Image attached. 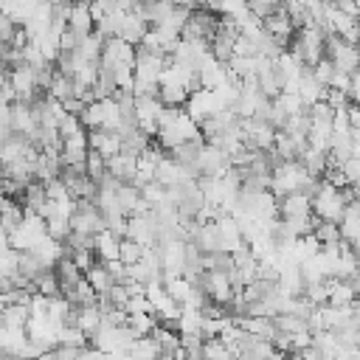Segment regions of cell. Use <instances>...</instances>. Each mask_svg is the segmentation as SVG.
<instances>
[{"instance_id": "obj_1", "label": "cell", "mask_w": 360, "mask_h": 360, "mask_svg": "<svg viewBox=\"0 0 360 360\" xmlns=\"http://www.w3.org/2000/svg\"><path fill=\"white\" fill-rule=\"evenodd\" d=\"M318 186V177H312L298 158L292 160H276L270 166V180H267V191L278 200L284 194H292V191H304V194H312Z\"/></svg>"}, {"instance_id": "obj_2", "label": "cell", "mask_w": 360, "mask_h": 360, "mask_svg": "<svg viewBox=\"0 0 360 360\" xmlns=\"http://www.w3.org/2000/svg\"><path fill=\"white\" fill-rule=\"evenodd\" d=\"M155 138H158V146H160L163 152H169V149H174V146H180V143L197 141V138H202V135H200V127L186 115L183 107H163V112H160V118H158V132H155Z\"/></svg>"}, {"instance_id": "obj_3", "label": "cell", "mask_w": 360, "mask_h": 360, "mask_svg": "<svg viewBox=\"0 0 360 360\" xmlns=\"http://www.w3.org/2000/svg\"><path fill=\"white\" fill-rule=\"evenodd\" d=\"M349 200H357V186L335 188V186H329L318 177V186L309 194V211L321 222H338V217H340V211Z\"/></svg>"}, {"instance_id": "obj_4", "label": "cell", "mask_w": 360, "mask_h": 360, "mask_svg": "<svg viewBox=\"0 0 360 360\" xmlns=\"http://www.w3.org/2000/svg\"><path fill=\"white\" fill-rule=\"evenodd\" d=\"M323 48H326V34L318 25H304V28H295L292 48H287V51L295 53L307 68H312L323 56Z\"/></svg>"}, {"instance_id": "obj_5", "label": "cell", "mask_w": 360, "mask_h": 360, "mask_svg": "<svg viewBox=\"0 0 360 360\" xmlns=\"http://www.w3.org/2000/svg\"><path fill=\"white\" fill-rule=\"evenodd\" d=\"M45 236V219L37 214V211H22V222L8 233V245L14 248V250H34L37 248V242Z\"/></svg>"}, {"instance_id": "obj_6", "label": "cell", "mask_w": 360, "mask_h": 360, "mask_svg": "<svg viewBox=\"0 0 360 360\" xmlns=\"http://www.w3.org/2000/svg\"><path fill=\"white\" fill-rule=\"evenodd\" d=\"M323 56L332 62L335 70L340 73H357V65H360V53L352 42L340 39L338 34H326V48H323Z\"/></svg>"}, {"instance_id": "obj_7", "label": "cell", "mask_w": 360, "mask_h": 360, "mask_svg": "<svg viewBox=\"0 0 360 360\" xmlns=\"http://www.w3.org/2000/svg\"><path fill=\"white\" fill-rule=\"evenodd\" d=\"M231 270V267H228ZM228 270H202L200 276V290L205 292V298L211 304H219V307H228L231 295H233V281H231V273Z\"/></svg>"}, {"instance_id": "obj_8", "label": "cell", "mask_w": 360, "mask_h": 360, "mask_svg": "<svg viewBox=\"0 0 360 360\" xmlns=\"http://www.w3.org/2000/svg\"><path fill=\"white\" fill-rule=\"evenodd\" d=\"M163 107H166V104H163L158 96H135V104H132L135 127H138L143 135L155 138V132H158V118H160Z\"/></svg>"}, {"instance_id": "obj_9", "label": "cell", "mask_w": 360, "mask_h": 360, "mask_svg": "<svg viewBox=\"0 0 360 360\" xmlns=\"http://www.w3.org/2000/svg\"><path fill=\"white\" fill-rule=\"evenodd\" d=\"M124 236L138 242L141 248H152L158 242V222H155L152 208L143 214H129L124 222Z\"/></svg>"}, {"instance_id": "obj_10", "label": "cell", "mask_w": 360, "mask_h": 360, "mask_svg": "<svg viewBox=\"0 0 360 360\" xmlns=\"http://www.w3.org/2000/svg\"><path fill=\"white\" fill-rule=\"evenodd\" d=\"M6 82H8V87L14 93V101H31L37 93H42L39 84H37V70L31 65H22V62L8 68Z\"/></svg>"}, {"instance_id": "obj_11", "label": "cell", "mask_w": 360, "mask_h": 360, "mask_svg": "<svg viewBox=\"0 0 360 360\" xmlns=\"http://www.w3.org/2000/svg\"><path fill=\"white\" fill-rule=\"evenodd\" d=\"M101 228H104V219H101V211L96 208V202L93 200H76V211L70 214V231L93 236Z\"/></svg>"}, {"instance_id": "obj_12", "label": "cell", "mask_w": 360, "mask_h": 360, "mask_svg": "<svg viewBox=\"0 0 360 360\" xmlns=\"http://www.w3.org/2000/svg\"><path fill=\"white\" fill-rule=\"evenodd\" d=\"M183 110H186V115H188L194 124H200L202 118L214 115V112H217V110H222V107L217 104V98H214V93H211L208 87H194V90L186 96Z\"/></svg>"}, {"instance_id": "obj_13", "label": "cell", "mask_w": 360, "mask_h": 360, "mask_svg": "<svg viewBox=\"0 0 360 360\" xmlns=\"http://www.w3.org/2000/svg\"><path fill=\"white\" fill-rule=\"evenodd\" d=\"M8 121H11V132H14V135H25V138L37 146V132H39V127H37V115H34V110H31L28 101H11Z\"/></svg>"}, {"instance_id": "obj_14", "label": "cell", "mask_w": 360, "mask_h": 360, "mask_svg": "<svg viewBox=\"0 0 360 360\" xmlns=\"http://www.w3.org/2000/svg\"><path fill=\"white\" fill-rule=\"evenodd\" d=\"M183 180H197V172L177 163L172 155H163L155 166V183L160 186H174V183H183Z\"/></svg>"}, {"instance_id": "obj_15", "label": "cell", "mask_w": 360, "mask_h": 360, "mask_svg": "<svg viewBox=\"0 0 360 360\" xmlns=\"http://www.w3.org/2000/svg\"><path fill=\"white\" fill-rule=\"evenodd\" d=\"M262 28H264L281 48H287V42H290L292 34H295V25H292V20L287 17V11H284L281 6H276V8L262 20Z\"/></svg>"}, {"instance_id": "obj_16", "label": "cell", "mask_w": 360, "mask_h": 360, "mask_svg": "<svg viewBox=\"0 0 360 360\" xmlns=\"http://www.w3.org/2000/svg\"><path fill=\"white\" fill-rule=\"evenodd\" d=\"M338 231H340V242H346L349 248H357L360 239V208L357 200H349L338 217Z\"/></svg>"}, {"instance_id": "obj_17", "label": "cell", "mask_w": 360, "mask_h": 360, "mask_svg": "<svg viewBox=\"0 0 360 360\" xmlns=\"http://www.w3.org/2000/svg\"><path fill=\"white\" fill-rule=\"evenodd\" d=\"M276 208H278V217L281 219H304V217H312L309 211V194L304 191H292V194H284L276 200Z\"/></svg>"}, {"instance_id": "obj_18", "label": "cell", "mask_w": 360, "mask_h": 360, "mask_svg": "<svg viewBox=\"0 0 360 360\" xmlns=\"http://www.w3.org/2000/svg\"><path fill=\"white\" fill-rule=\"evenodd\" d=\"M135 163H138V155L121 149V152H115L112 158L104 160V169H107V174L115 177L118 183H132V177H135Z\"/></svg>"}, {"instance_id": "obj_19", "label": "cell", "mask_w": 360, "mask_h": 360, "mask_svg": "<svg viewBox=\"0 0 360 360\" xmlns=\"http://www.w3.org/2000/svg\"><path fill=\"white\" fill-rule=\"evenodd\" d=\"M214 225H217V236H219V250L233 253L239 245H245L242 242V233H239V225H236V219L231 214H219L214 219Z\"/></svg>"}, {"instance_id": "obj_20", "label": "cell", "mask_w": 360, "mask_h": 360, "mask_svg": "<svg viewBox=\"0 0 360 360\" xmlns=\"http://www.w3.org/2000/svg\"><path fill=\"white\" fill-rule=\"evenodd\" d=\"M87 149L98 152L107 160L115 152H121V135L118 132H110V129H90L87 132Z\"/></svg>"}, {"instance_id": "obj_21", "label": "cell", "mask_w": 360, "mask_h": 360, "mask_svg": "<svg viewBox=\"0 0 360 360\" xmlns=\"http://www.w3.org/2000/svg\"><path fill=\"white\" fill-rule=\"evenodd\" d=\"M31 253L39 259V264H42L45 270H53L56 262L65 256V242H59V239H53V236L45 233V236L37 242V248H34Z\"/></svg>"}, {"instance_id": "obj_22", "label": "cell", "mask_w": 360, "mask_h": 360, "mask_svg": "<svg viewBox=\"0 0 360 360\" xmlns=\"http://www.w3.org/2000/svg\"><path fill=\"white\" fill-rule=\"evenodd\" d=\"M276 287H278V292H281V295H301V292H304V278H301L298 264L284 262V264L278 267Z\"/></svg>"}, {"instance_id": "obj_23", "label": "cell", "mask_w": 360, "mask_h": 360, "mask_svg": "<svg viewBox=\"0 0 360 360\" xmlns=\"http://www.w3.org/2000/svg\"><path fill=\"white\" fill-rule=\"evenodd\" d=\"M295 93H298V98L304 101V107H309V104H315V101L323 98L326 87H323V84L312 76V70L304 65V70H301V76H298V84H295Z\"/></svg>"}, {"instance_id": "obj_24", "label": "cell", "mask_w": 360, "mask_h": 360, "mask_svg": "<svg viewBox=\"0 0 360 360\" xmlns=\"http://www.w3.org/2000/svg\"><path fill=\"white\" fill-rule=\"evenodd\" d=\"M118 242L121 236L112 233L110 228H101L98 233H93V253L98 262H107V259H118Z\"/></svg>"}, {"instance_id": "obj_25", "label": "cell", "mask_w": 360, "mask_h": 360, "mask_svg": "<svg viewBox=\"0 0 360 360\" xmlns=\"http://www.w3.org/2000/svg\"><path fill=\"white\" fill-rule=\"evenodd\" d=\"M146 28H149V25H146V20H143L138 11H127V14H124V20H121V28H118V34H115V37H118V39H124V42H129V45H138Z\"/></svg>"}, {"instance_id": "obj_26", "label": "cell", "mask_w": 360, "mask_h": 360, "mask_svg": "<svg viewBox=\"0 0 360 360\" xmlns=\"http://www.w3.org/2000/svg\"><path fill=\"white\" fill-rule=\"evenodd\" d=\"M68 28L73 34H79V37H84V34L93 31V17L87 11V3L84 0L82 3H70V8H68Z\"/></svg>"}, {"instance_id": "obj_27", "label": "cell", "mask_w": 360, "mask_h": 360, "mask_svg": "<svg viewBox=\"0 0 360 360\" xmlns=\"http://www.w3.org/2000/svg\"><path fill=\"white\" fill-rule=\"evenodd\" d=\"M70 323H76L87 338L98 329V323H101V312H98V307L96 304H87V307H73V321Z\"/></svg>"}, {"instance_id": "obj_28", "label": "cell", "mask_w": 360, "mask_h": 360, "mask_svg": "<svg viewBox=\"0 0 360 360\" xmlns=\"http://www.w3.org/2000/svg\"><path fill=\"white\" fill-rule=\"evenodd\" d=\"M127 349H129L132 360H160V354H163L152 335H138Z\"/></svg>"}, {"instance_id": "obj_29", "label": "cell", "mask_w": 360, "mask_h": 360, "mask_svg": "<svg viewBox=\"0 0 360 360\" xmlns=\"http://www.w3.org/2000/svg\"><path fill=\"white\" fill-rule=\"evenodd\" d=\"M82 276H84V281L93 287V292H96V295H98V292H107V290L112 287V278H110V273H107L104 262H98V259H96V262L82 273Z\"/></svg>"}, {"instance_id": "obj_30", "label": "cell", "mask_w": 360, "mask_h": 360, "mask_svg": "<svg viewBox=\"0 0 360 360\" xmlns=\"http://www.w3.org/2000/svg\"><path fill=\"white\" fill-rule=\"evenodd\" d=\"M191 281L186 278V276H169V273H163V290L172 295V301L174 304H183L188 295H191Z\"/></svg>"}, {"instance_id": "obj_31", "label": "cell", "mask_w": 360, "mask_h": 360, "mask_svg": "<svg viewBox=\"0 0 360 360\" xmlns=\"http://www.w3.org/2000/svg\"><path fill=\"white\" fill-rule=\"evenodd\" d=\"M225 70H228L236 82H242V79H248V76L256 73V56H231V59L225 62Z\"/></svg>"}, {"instance_id": "obj_32", "label": "cell", "mask_w": 360, "mask_h": 360, "mask_svg": "<svg viewBox=\"0 0 360 360\" xmlns=\"http://www.w3.org/2000/svg\"><path fill=\"white\" fill-rule=\"evenodd\" d=\"M149 335L155 338V343L160 346L163 354H172V352L180 346V335H177V329H169V326H163V323H155V329H152Z\"/></svg>"}, {"instance_id": "obj_33", "label": "cell", "mask_w": 360, "mask_h": 360, "mask_svg": "<svg viewBox=\"0 0 360 360\" xmlns=\"http://www.w3.org/2000/svg\"><path fill=\"white\" fill-rule=\"evenodd\" d=\"M56 343H62V346H87V335L76 326V323H62L59 326V332H56Z\"/></svg>"}, {"instance_id": "obj_34", "label": "cell", "mask_w": 360, "mask_h": 360, "mask_svg": "<svg viewBox=\"0 0 360 360\" xmlns=\"http://www.w3.org/2000/svg\"><path fill=\"white\" fill-rule=\"evenodd\" d=\"M200 357H202V360H231L233 354H231V349H228L219 338H208V340H202V346H200Z\"/></svg>"}, {"instance_id": "obj_35", "label": "cell", "mask_w": 360, "mask_h": 360, "mask_svg": "<svg viewBox=\"0 0 360 360\" xmlns=\"http://www.w3.org/2000/svg\"><path fill=\"white\" fill-rule=\"evenodd\" d=\"M45 93H48L51 98H56V101H65V98L73 93V82H70L68 76H62V73H56V70H53V76H51V82H48Z\"/></svg>"}, {"instance_id": "obj_36", "label": "cell", "mask_w": 360, "mask_h": 360, "mask_svg": "<svg viewBox=\"0 0 360 360\" xmlns=\"http://www.w3.org/2000/svg\"><path fill=\"white\" fill-rule=\"evenodd\" d=\"M0 321L6 326H25V321H28V304H6L0 309Z\"/></svg>"}, {"instance_id": "obj_37", "label": "cell", "mask_w": 360, "mask_h": 360, "mask_svg": "<svg viewBox=\"0 0 360 360\" xmlns=\"http://www.w3.org/2000/svg\"><path fill=\"white\" fill-rule=\"evenodd\" d=\"M31 284H34V290H37V292H42V295H48V298L59 295V278H56V273H53V270H42Z\"/></svg>"}, {"instance_id": "obj_38", "label": "cell", "mask_w": 360, "mask_h": 360, "mask_svg": "<svg viewBox=\"0 0 360 360\" xmlns=\"http://www.w3.org/2000/svg\"><path fill=\"white\" fill-rule=\"evenodd\" d=\"M138 191H141V200H146V202H149V208H158V205H163V202H166V188H163L160 183H155V180H149V183L138 186Z\"/></svg>"}, {"instance_id": "obj_39", "label": "cell", "mask_w": 360, "mask_h": 360, "mask_svg": "<svg viewBox=\"0 0 360 360\" xmlns=\"http://www.w3.org/2000/svg\"><path fill=\"white\" fill-rule=\"evenodd\" d=\"M312 236L321 242V245H338L340 242V231H338V222H315L312 228Z\"/></svg>"}, {"instance_id": "obj_40", "label": "cell", "mask_w": 360, "mask_h": 360, "mask_svg": "<svg viewBox=\"0 0 360 360\" xmlns=\"http://www.w3.org/2000/svg\"><path fill=\"white\" fill-rule=\"evenodd\" d=\"M158 318L152 312H135V315H127V326L135 332V335H149L155 329Z\"/></svg>"}, {"instance_id": "obj_41", "label": "cell", "mask_w": 360, "mask_h": 360, "mask_svg": "<svg viewBox=\"0 0 360 360\" xmlns=\"http://www.w3.org/2000/svg\"><path fill=\"white\" fill-rule=\"evenodd\" d=\"M45 233L48 236H53V239H59V242H65L68 239V233H70V219H65V217H45Z\"/></svg>"}, {"instance_id": "obj_42", "label": "cell", "mask_w": 360, "mask_h": 360, "mask_svg": "<svg viewBox=\"0 0 360 360\" xmlns=\"http://www.w3.org/2000/svg\"><path fill=\"white\" fill-rule=\"evenodd\" d=\"M104 158L98 155V152H93V149H87V158H84V174L93 180V183H98L101 177H104Z\"/></svg>"}, {"instance_id": "obj_43", "label": "cell", "mask_w": 360, "mask_h": 360, "mask_svg": "<svg viewBox=\"0 0 360 360\" xmlns=\"http://www.w3.org/2000/svg\"><path fill=\"white\" fill-rule=\"evenodd\" d=\"M141 253H143V248H141L138 242L121 236V242H118V259H121L124 264H135V262L141 259Z\"/></svg>"}, {"instance_id": "obj_44", "label": "cell", "mask_w": 360, "mask_h": 360, "mask_svg": "<svg viewBox=\"0 0 360 360\" xmlns=\"http://www.w3.org/2000/svg\"><path fill=\"white\" fill-rule=\"evenodd\" d=\"M338 169H340V174H343V180H346V186H357V183H360V158H357V155L346 158Z\"/></svg>"}, {"instance_id": "obj_45", "label": "cell", "mask_w": 360, "mask_h": 360, "mask_svg": "<svg viewBox=\"0 0 360 360\" xmlns=\"http://www.w3.org/2000/svg\"><path fill=\"white\" fill-rule=\"evenodd\" d=\"M51 354H53V360H79L82 349L79 346H62V343H56L51 349Z\"/></svg>"}, {"instance_id": "obj_46", "label": "cell", "mask_w": 360, "mask_h": 360, "mask_svg": "<svg viewBox=\"0 0 360 360\" xmlns=\"http://www.w3.org/2000/svg\"><path fill=\"white\" fill-rule=\"evenodd\" d=\"M332 6L338 11H343V14H349V17H357L360 14V3L357 0H332Z\"/></svg>"}, {"instance_id": "obj_47", "label": "cell", "mask_w": 360, "mask_h": 360, "mask_svg": "<svg viewBox=\"0 0 360 360\" xmlns=\"http://www.w3.org/2000/svg\"><path fill=\"white\" fill-rule=\"evenodd\" d=\"M79 360H110L104 352H98V349H93L90 343L87 346H82V354H79Z\"/></svg>"}, {"instance_id": "obj_48", "label": "cell", "mask_w": 360, "mask_h": 360, "mask_svg": "<svg viewBox=\"0 0 360 360\" xmlns=\"http://www.w3.org/2000/svg\"><path fill=\"white\" fill-rule=\"evenodd\" d=\"M174 6H183V8H197V0H172Z\"/></svg>"}, {"instance_id": "obj_49", "label": "cell", "mask_w": 360, "mask_h": 360, "mask_svg": "<svg viewBox=\"0 0 360 360\" xmlns=\"http://www.w3.org/2000/svg\"><path fill=\"white\" fill-rule=\"evenodd\" d=\"M6 73H8V70H6V68H3V65H0V87H3V84H6Z\"/></svg>"}, {"instance_id": "obj_50", "label": "cell", "mask_w": 360, "mask_h": 360, "mask_svg": "<svg viewBox=\"0 0 360 360\" xmlns=\"http://www.w3.org/2000/svg\"><path fill=\"white\" fill-rule=\"evenodd\" d=\"M315 3H318V6H329L332 0H315Z\"/></svg>"}, {"instance_id": "obj_51", "label": "cell", "mask_w": 360, "mask_h": 360, "mask_svg": "<svg viewBox=\"0 0 360 360\" xmlns=\"http://www.w3.org/2000/svg\"><path fill=\"white\" fill-rule=\"evenodd\" d=\"M62 3H82V0H62Z\"/></svg>"}, {"instance_id": "obj_52", "label": "cell", "mask_w": 360, "mask_h": 360, "mask_svg": "<svg viewBox=\"0 0 360 360\" xmlns=\"http://www.w3.org/2000/svg\"><path fill=\"white\" fill-rule=\"evenodd\" d=\"M0 200H3V191H0Z\"/></svg>"}]
</instances>
